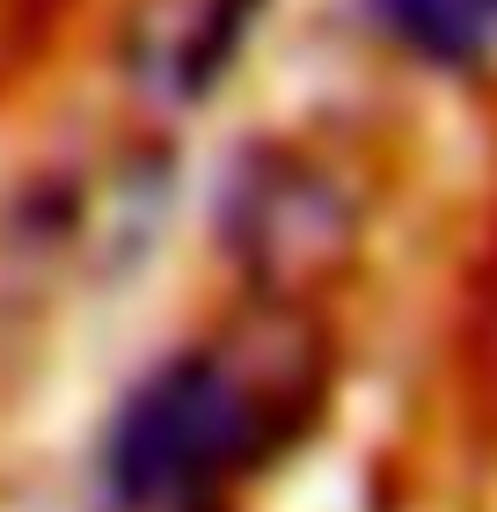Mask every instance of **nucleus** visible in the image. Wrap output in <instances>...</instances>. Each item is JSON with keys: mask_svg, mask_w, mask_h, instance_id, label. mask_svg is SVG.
Returning <instances> with one entry per match:
<instances>
[{"mask_svg": "<svg viewBox=\"0 0 497 512\" xmlns=\"http://www.w3.org/2000/svg\"><path fill=\"white\" fill-rule=\"evenodd\" d=\"M227 242L249 271L264 278H307L344 249L351 213L307 161H271V169H242L227 183Z\"/></svg>", "mask_w": 497, "mask_h": 512, "instance_id": "obj_2", "label": "nucleus"}, {"mask_svg": "<svg viewBox=\"0 0 497 512\" xmlns=\"http://www.w3.org/2000/svg\"><path fill=\"white\" fill-rule=\"evenodd\" d=\"M373 15L432 66H476L497 44V0H373Z\"/></svg>", "mask_w": 497, "mask_h": 512, "instance_id": "obj_3", "label": "nucleus"}, {"mask_svg": "<svg viewBox=\"0 0 497 512\" xmlns=\"http://www.w3.org/2000/svg\"><path fill=\"white\" fill-rule=\"evenodd\" d=\"M242 432H249V395L234 388V374H220L212 359H176L117 410L103 447V491L125 512L191 505L234 461Z\"/></svg>", "mask_w": 497, "mask_h": 512, "instance_id": "obj_1", "label": "nucleus"}]
</instances>
